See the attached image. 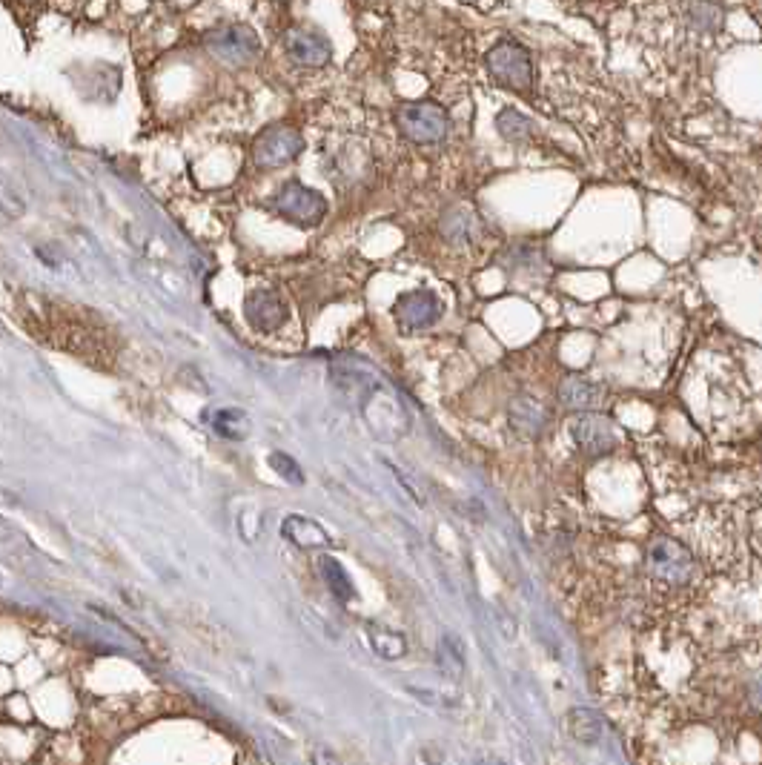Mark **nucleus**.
Segmentation results:
<instances>
[{"mask_svg": "<svg viewBox=\"0 0 762 765\" xmlns=\"http://www.w3.org/2000/svg\"><path fill=\"white\" fill-rule=\"evenodd\" d=\"M396 127L410 144H422V147H436L445 144L453 132V118L442 104L433 101H407L399 104L393 115Z\"/></svg>", "mask_w": 762, "mask_h": 765, "instance_id": "obj_2", "label": "nucleus"}, {"mask_svg": "<svg viewBox=\"0 0 762 765\" xmlns=\"http://www.w3.org/2000/svg\"><path fill=\"white\" fill-rule=\"evenodd\" d=\"M605 396H608V390L602 384L582 379V376H568L559 384V402L571 410H579V413H591L596 407H602Z\"/></svg>", "mask_w": 762, "mask_h": 765, "instance_id": "obj_13", "label": "nucleus"}, {"mask_svg": "<svg viewBox=\"0 0 762 765\" xmlns=\"http://www.w3.org/2000/svg\"><path fill=\"white\" fill-rule=\"evenodd\" d=\"M336 382L356 390V399L361 404V413L367 419V425L373 427L379 436L384 439H399L407 433L410 427V419L404 413L402 402L384 387L381 382H376L373 376H361V373H336Z\"/></svg>", "mask_w": 762, "mask_h": 765, "instance_id": "obj_1", "label": "nucleus"}, {"mask_svg": "<svg viewBox=\"0 0 762 765\" xmlns=\"http://www.w3.org/2000/svg\"><path fill=\"white\" fill-rule=\"evenodd\" d=\"M445 307L436 293L430 290H410V293H402L393 304V319L399 324V330L404 333H422V330H430L436 327L439 319H442Z\"/></svg>", "mask_w": 762, "mask_h": 765, "instance_id": "obj_8", "label": "nucleus"}, {"mask_svg": "<svg viewBox=\"0 0 762 765\" xmlns=\"http://www.w3.org/2000/svg\"><path fill=\"white\" fill-rule=\"evenodd\" d=\"M212 427H215V433L218 436H224V439H247V433H250V419H247V413L244 410H218L215 416H212Z\"/></svg>", "mask_w": 762, "mask_h": 765, "instance_id": "obj_22", "label": "nucleus"}, {"mask_svg": "<svg viewBox=\"0 0 762 765\" xmlns=\"http://www.w3.org/2000/svg\"><path fill=\"white\" fill-rule=\"evenodd\" d=\"M270 468L276 470L284 482H290V485H304V470L298 468V462L293 456H287V453H281V450L270 453Z\"/></svg>", "mask_w": 762, "mask_h": 765, "instance_id": "obj_24", "label": "nucleus"}, {"mask_svg": "<svg viewBox=\"0 0 762 765\" xmlns=\"http://www.w3.org/2000/svg\"><path fill=\"white\" fill-rule=\"evenodd\" d=\"M496 129H499V135L510 141V144H522V141H528L530 135H533V121H530L525 112H519V109L505 107L499 115H496Z\"/></svg>", "mask_w": 762, "mask_h": 765, "instance_id": "obj_20", "label": "nucleus"}, {"mask_svg": "<svg viewBox=\"0 0 762 765\" xmlns=\"http://www.w3.org/2000/svg\"><path fill=\"white\" fill-rule=\"evenodd\" d=\"M281 533H284L287 542H293V545L304 548V551L330 548V533L324 531L316 519H310V516H298V513L287 516V519L281 522Z\"/></svg>", "mask_w": 762, "mask_h": 765, "instance_id": "obj_14", "label": "nucleus"}, {"mask_svg": "<svg viewBox=\"0 0 762 765\" xmlns=\"http://www.w3.org/2000/svg\"><path fill=\"white\" fill-rule=\"evenodd\" d=\"M204 49L227 66H250L261 58V35L247 23H221L204 32Z\"/></svg>", "mask_w": 762, "mask_h": 765, "instance_id": "obj_4", "label": "nucleus"}, {"mask_svg": "<svg viewBox=\"0 0 762 765\" xmlns=\"http://www.w3.org/2000/svg\"><path fill=\"white\" fill-rule=\"evenodd\" d=\"M573 445L588 456H605L619 445V430L602 413H579L571 422Z\"/></svg>", "mask_w": 762, "mask_h": 765, "instance_id": "obj_10", "label": "nucleus"}, {"mask_svg": "<svg viewBox=\"0 0 762 765\" xmlns=\"http://www.w3.org/2000/svg\"><path fill=\"white\" fill-rule=\"evenodd\" d=\"M367 639H370V648L379 654L381 659H402L407 654V639L399 631H390V628H367Z\"/></svg>", "mask_w": 762, "mask_h": 765, "instance_id": "obj_21", "label": "nucleus"}, {"mask_svg": "<svg viewBox=\"0 0 762 765\" xmlns=\"http://www.w3.org/2000/svg\"><path fill=\"white\" fill-rule=\"evenodd\" d=\"M318 571H321V576H324V582H327L330 594L336 596L339 602H353V599H356L353 579H350V574L344 571V565H341L339 559H333L330 553H327V556H321V559H318Z\"/></svg>", "mask_w": 762, "mask_h": 765, "instance_id": "obj_18", "label": "nucleus"}, {"mask_svg": "<svg viewBox=\"0 0 762 765\" xmlns=\"http://www.w3.org/2000/svg\"><path fill=\"white\" fill-rule=\"evenodd\" d=\"M313 765H341V760L333 754V751H327V748H318L316 754H313Z\"/></svg>", "mask_w": 762, "mask_h": 765, "instance_id": "obj_25", "label": "nucleus"}, {"mask_svg": "<svg viewBox=\"0 0 762 765\" xmlns=\"http://www.w3.org/2000/svg\"><path fill=\"white\" fill-rule=\"evenodd\" d=\"M287 58L307 69H321L333 58V43L316 26H290L281 38Z\"/></svg>", "mask_w": 762, "mask_h": 765, "instance_id": "obj_9", "label": "nucleus"}, {"mask_svg": "<svg viewBox=\"0 0 762 765\" xmlns=\"http://www.w3.org/2000/svg\"><path fill=\"white\" fill-rule=\"evenodd\" d=\"M648 568L668 585H688L699 574L697 559L671 536H657L648 548Z\"/></svg>", "mask_w": 762, "mask_h": 765, "instance_id": "obj_7", "label": "nucleus"}, {"mask_svg": "<svg viewBox=\"0 0 762 765\" xmlns=\"http://www.w3.org/2000/svg\"><path fill=\"white\" fill-rule=\"evenodd\" d=\"M565 731L571 734L576 743L588 745V748L602 743V720L596 717V711L582 708V705H576V708H571L565 714Z\"/></svg>", "mask_w": 762, "mask_h": 765, "instance_id": "obj_16", "label": "nucleus"}, {"mask_svg": "<svg viewBox=\"0 0 762 765\" xmlns=\"http://www.w3.org/2000/svg\"><path fill=\"white\" fill-rule=\"evenodd\" d=\"M436 662H439V668L445 671L450 680H462V674H465L467 668L462 639L453 637V634H445L442 642H439V651H436Z\"/></svg>", "mask_w": 762, "mask_h": 765, "instance_id": "obj_19", "label": "nucleus"}, {"mask_svg": "<svg viewBox=\"0 0 762 765\" xmlns=\"http://www.w3.org/2000/svg\"><path fill=\"white\" fill-rule=\"evenodd\" d=\"M508 267L510 270H525L530 276L536 273H545L548 261H545V253L539 247H530V244H516L508 250Z\"/></svg>", "mask_w": 762, "mask_h": 765, "instance_id": "obj_23", "label": "nucleus"}, {"mask_svg": "<svg viewBox=\"0 0 762 765\" xmlns=\"http://www.w3.org/2000/svg\"><path fill=\"white\" fill-rule=\"evenodd\" d=\"M685 21L691 29H697L699 35H714L725 23V9L714 0H691L685 6Z\"/></svg>", "mask_w": 762, "mask_h": 765, "instance_id": "obj_17", "label": "nucleus"}, {"mask_svg": "<svg viewBox=\"0 0 762 765\" xmlns=\"http://www.w3.org/2000/svg\"><path fill=\"white\" fill-rule=\"evenodd\" d=\"M304 152V135L290 124H270L253 141V161L261 170H278L293 164Z\"/></svg>", "mask_w": 762, "mask_h": 765, "instance_id": "obj_6", "label": "nucleus"}, {"mask_svg": "<svg viewBox=\"0 0 762 765\" xmlns=\"http://www.w3.org/2000/svg\"><path fill=\"white\" fill-rule=\"evenodd\" d=\"M439 233L453 247H470L485 233V221H482V215L476 213L470 204H453V207H447L445 213H442Z\"/></svg>", "mask_w": 762, "mask_h": 765, "instance_id": "obj_12", "label": "nucleus"}, {"mask_svg": "<svg viewBox=\"0 0 762 765\" xmlns=\"http://www.w3.org/2000/svg\"><path fill=\"white\" fill-rule=\"evenodd\" d=\"M510 427L522 436H539L548 427V407L530 396H519L510 402Z\"/></svg>", "mask_w": 762, "mask_h": 765, "instance_id": "obj_15", "label": "nucleus"}, {"mask_svg": "<svg viewBox=\"0 0 762 765\" xmlns=\"http://www.w3.org/2000/svg\"><path fill=\"white\" fill-rule=\"evenodd\" d=\"M485 69L496 84L510 92H519V95L533 92V58L528 46H522L516 38H502L496 46H490V52L485 55Z\"/></svg>", "mask_w": 762, "mask_h": 765, "instance_id": "obj_3", "label": "nucleus"}, {"mask_svg": "<svg viewBox=\"0 0 762 765\" xmlns=\"http://www.w3.org/2000/svg\"><path fill=\"white\" fill-rule=\"evenodd\" d=\"M278 218L296 224L301 230L307 227H318L327 215V198L321 195L313 187L301 184V181H287L281 184L273 195H270V204H267Z\"/></svg>", "mask_w": 762, "mask_h": 765, "instance_id": "obj_5", "label": "nucleus"}, {"mask_svg": "<svg viewBox=\"0 0 762 765\" xmlns=\"http://www.w3.org/2000/svg\"><path fill=\"white\" fill-rule=\"evenodd\" d=\"M287 316H290V310H287L284 298L270 287H258L244 298V319L250 321V327L258 333H276L284 327Z\"/></svg>", "mask_w": 762, "mask_h": 765, "instance_id": "obj_11", "label": "nucleus"}]
</instances>
